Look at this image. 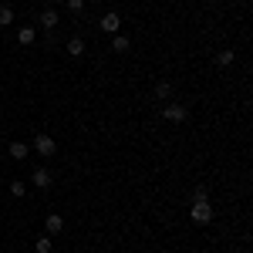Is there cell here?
Masks as SVG:
<instances>
[{
    "instance_id": "obj_18",
    "label": "cell",
    "mask_w": 253,
    "mask_h": 253,
    "mask_svg": "<svg viewBox=\"0 0 253 253\" xmlns=\"http://www.w3.org/2000/svg\"><path fill=\"white\" fill-rule=\"evenodd\" d=\"M68 10H71V14H81V10H84V0H68Z\"/></svg>"
},
{
    "instance_id": "obj_1",
    "label": "cell",
    "mask_w": 253,
    "mask_h": 253,
    "mask_svg": "<svg viewBox=\"0 0 253 253\" xmlns=\"http://www.w3.org/2000/svg\"><path fill=\"white\" fill-rule=\"evenodd\" d=\"M162 118H166V122H172V125H182V122L189 118V112H186V105H179V101H169V105L162 108Z\"/></svg>"
},
{
    "instance_id": "obj_17",
    "label": "cell",
    "mask_w": 253,
    "mask_h": 253,
    "mask_svg": "<svg viewBox=\"0 0 253 253\" xmlns=\"http://www.w3.org/2000/svg\"><path fill=\"white\" fill-rule=\"evenodd\" d=\"M196 199H210V186H196L193 189V203Z\"/></svg>"
},
{
    "instance_id": "obj_14",
    "label": "cell",
    "mask_w": 253,
    "mask_h": 253,
    "mask_svg": "<svg viewBox=\"0 0 253 253\" xmlns=\"http://www.w3.org/2000/svg\"><path fill=\"white\" fill-rule=\"evenodd\" d=\"M34 250H38V253H51V250H54L51 236H38V240H34Z\"/></svg>"
},
{
    "instance_id": "obj_13",
    "label": "cell",
    "mask_w": 253,
    "mask_h": 253,
    "mask_svg": "<svg viewBox=\"0 0 253 253\" xmlns=\"http://www.w3.org/2000/svg\"><path fill=\"white\" fill-rule=\"evenodd\" d=\"M34 38H38V34H34V27H20V31H17V41L24 44V47H27V44H34Z\"/></svg>"
},
{
    "instance_id": "obj_9",
    "label": "cell",
    "mask_w": 253,
    "mask_h": 253,
    "mask_svg": "<svg viewBox=\"0 0 253 253\" xmlns=\"http://www.w3.org/2000/svg\"><path fill=\"white\" fill-rule=\"evenodd\" d=\"M128 47H132V41L125 38V34H115V41H112V51H115V54H125Z\"/></svg>"
},
{
    "instance_id": "obj_7",
    "label": "cell",
    "mask_w": 253,
    "mask_h": 253,
    "mask_svg": "<svg viewBox=\"0 0 253 253\" xmlns=\"http://www.w3.org/2000/svg\"><path fill=\"white\" fill-rule=\"evenodd\" d=\"M44 230H47V233H51V236H54V233H61V230H64V219H61L58 213L44 216Z\"/></svg>"
},
{
    "instance_id": "obj_19",
    "label": "cell",
    "mask_w": 253,
    "mask_h": 253,
    "mask_svg": "<svg viewBox=\"0 0 253 253\" xmlns=\"http://www.w3.org/2000/svg\"><path fill=\"white\" fill-rule=\"evenodd\" d=\"M44 44H47V47H54V44H58V34H54V31H47V34H44Z\"/></svg>"
},
{
    "instance_id": "obj_10",
    "label": "cell",
    "mask_w": 253,
    "mask_h": 253,
    "mask_svg": "<svg viewBox=\"0 0 253 253\" xmlns=\"http://www.w3.org/2000/svg\"><path fill=\"white\" fill-rule=\"evenodd\" d=\"M68 54H71V58H81V54H84V38H71L68 41Z\"/></svg>"
},
{
    "instance_id": "obj_12",
    "label": "cell",
    "mask_w": 253,
    "mask_h": 253,
    "mask_svg": "<svg viewBox=\"0 0 253 253\" xmlns=\"http://www.w3.org/2000/svg\"><path fill=\"white\" fill-rule=\"evenodd\" d=\"M41 24H44V31H54L58 27V10H44L41 14Z\"/></svg>"
},
{
    "instance_id": "obj_15",
    "label": "cell",
    "mask_w": 253,
    "mask_h": 253,
    "mask_svg": "<svg viewBox=\"0 0 253 253\" xmlns=\"http://www.w3.org/2000/svg\"><path fill=\"white\" fill-rule=\"evenodd\" d=\"M216 61H219V64H233V61H236V51H233V47H223V51L216 54Z\"/></svg>"
},
{
    "instance_id": "obj_4",
    "label": "cell",
    "mask_w": 253,
    "mask_h": 253,
    "mask_svg": "<svg viewBox=\"0 0 253 253\" xmlns=\"http://www.w3.org/2000/svg\"><path fill=\"white\" fill-rule=\"evenodd\" d=\"M118 27H122V17H118L115 10H108V14L101 17V31H108V34H118Z\"/></svg>"
},
{
    "instance_id": "obj_11",
    "label": "cell",
    "mask_w": 253,
    "mask_h": 253,
    "mask_svg": "<svg viewBox=\"0 0 253 253\" xmlns=\"http://www.w3.org/2000/svg\"><path fill=\"white\" fill-rule=\"evenodd\" d=\"M10 24H14V7L0 3V27H10Z\"/></svg>"
},
{
    "instance_id": "obj_20",
    "label": "cell",
    "mask_w": 253,
    "mask_h": 253,
    "mask_svg": "<svg viewBox=\"0 0 253 253\" xmlns=\"http://www.w3.org/2000/svg\"><path fill=\"white\" fill-rule=\"evenodd\" d=\"M0 182H3V175H0Z\"/></svg>"
},
{
    "instance_id": "obj_6",
    "label": "cell",
    "mask_w": 253,
    "mask_h": 253,
    "mask_svg": "<svg viewBox=\"0 0 253 253\" xmlns=\"http://www.w3.org/2000/svg\"><path fill=\"white\" fill-rule=\"evenodd\" d=\"M7 152H10V159H14V162H20V159L31 156V145H27V142H10V149H7Z\"/></svg>"
},
{
    "instance_id": "obj_2",
    "label": "cell",
    "mask_w": 253,
    "mask_h": 253,
    "mask_svg": "<svg viewBox=\"0 0 253 253\" xmlns=\"http://www.w3.org/2000/svg\"><path fill=\"white\" fill-rule=\"evenodd\" d=\"M189 216H193V223H210V219H213V206H210V199H196L193 210H189Z\"/></svg>"
},
{
    "instance_id": "obj_16",
    "label": "cell",
    "mask_w": 253,
    "mask_h": 253,
    "mask_svg": "<svg viewBox=\"0 0 253 253\" xmlns=\"http://www.w3.org/2000/svg\"><path fill=\"white\" fill-rule=\"evenodd\" d=\"M24 193H27V186H24V182H10V196H14V199H20Z\"/></svg>"
},
{
    "instance_id": "obj_8",
    "label": "cell",
    "mask_w": 253,
    "mask_h": 253,
    "mask_svg": "<svg viewBox=\"0 0 253 253\" xmlns=\"http://www.w3.org/2000/svg\"><path fill=\"white\" fill-rule=\"evenodd\" d=\"M152 95H156L159 101H169V98H172V84H169V81H159L156 88H152Z\"/></svg>"
},
{
    "instance_id": "obj_5",
    "label": "cell",
    "mask_w": 253,
    "mask_h": 253,
    "mask_svg": "<svg viewBox=\"0 0 253 253\" xmlns=\"http://www.w3.org/2000/svg\"><path fill=\"white\" fill-rule=\"evenodd\" d=\"M31 182H34L38 189H47V186L54 182V175L47 172V169H34V172H31Z\"/></svg>"
},
{
    "instance_id": "obj_3",
    "label": "cell",
    "mask_w": 253,
    "mask_h": 253,
    "mask_svg": "<svg viewBox=\"0 0 253 253\" xmlns=\"http://www.w3.org/2000/svg\"><path fill=\"white\" fill-rule=\"evenodd\" d=\"M34 152H38V156H54V152H58V145H54V138L51 135H44V132H41V135H34Z\"/></svg>"
}]
</instances>
